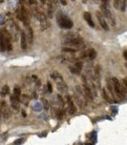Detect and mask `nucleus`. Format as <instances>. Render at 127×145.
Wrapping results in <instances>:
<instances>
[{"instance_id":"33","label":"nucleus","mask_w":127,"mask_h":145,"mask_svg":"<svg viewBox=\"0 0 127 145\" xmlns=\"http://www.w3.org/2000/svg\"><path fill=\"white\" fill-rule=\"evenodd\" d=\"M45 136H47V133H42L41 134H38V137H40V138H43Z\"/></svg>"},{"instance_id":"39","label":"nucleus","mask_w":127,"mask_h":145,"mask_svg":"<svg viewBox=\"0 0 127 145\" xmlns=\"http://www.w3.org/2000/svg\"><path fill=\"white\" fill-rule=\"evenodd\" d=\"M2 3H4V1H3V0H0V4H2Z\"/></svg>"},{"instance_id":"28","label":"nucleus","mask_w":127,"mask_h":145,"mask_svg":"<svg viewBox=\"0 0 127 145\" xmlns=\"http://www.w3.org/2000/svg\"><path fill=\"white\" fill-rule=\"evenodd\" d=\"M4 22H5V15L0 14V24H3Z\"/></svg>"},{"instance_id":"29","label":"nucleus","mask_w":127,"mask_h":145,"mask_svg":"<svg viewBox=\"0 0 127 145\" xmlns=\"http://www.w3.org/2000/svg\"><path fill=\"white\" fill-rule=\"evenodd\" d=\"M42 102H43V107H44L45 109H48V101L47 100H45V99H42Z\"/></svg>"},{"instance_id":"38","label":"nucleus","mask_w":127,"mask_h":145,"mask_svg":"<svg viewBox=\"0 0 127 145\" xmlns=\"http://www.w3.org/2000/svg\"><path fill=\"white\" fill-rule=\"evenodd\" d=\"M33 96H34V97H33L34 99H36V98H37V95H36V94L35 93V92L33 93Z\"/></svg>"},{"instance_id":"2","label":"nucleus","mask_w":127,"mask_h":145,"mask_svg":"<svg viewBox=\"0 0 127 145\" xmlns=\"http://www.w3.org/2000/svg\"><path fill=\"white\" fill-rule=\"evenodd\" d=\"M102 10H103V14H105L107 18L111 20L112 24H115V20L114 18H113V14H112L111 11H110L109 8V4H108V1H103V4H102Z\"/></svg>"},{"instance_id":"20","label":"nucleus","mask_w":127,"mask_h":145,"mask_svg":"<svg viewBox=\"0 0 127 145\" xmlns=\"http://www.w3.org/2000/svg\"><path fill=\"white\" fill-rule=\"evenodd\" d=\"M13 95H14V96L17 97V98H20V96H21V89H20L19 87H14V93H13Z\"/></svg>"},{"instance_id":"24","label":"nucleus","mask_w":127,"mask_h":145,"mask_svg":"<svg viewBox=\"0 0 127 145\" xmlns=\"http://www.w3.org/2000/svg\"><path fill=\"white\" fill-rule=\"evenodd\" d=\"M25 139L24 138H18V139H16L15 141L14 142V145H21L23 143H24Z\"/></svg>"},{"instance_id":"7","label":"nucleus","mask_w":127,"mask_h":145,"mask_svg":"<svg viewBox=\"0 0 127 145\" xmlns=\"http://www.w3.org/2000/svg\"><path fill=\"white\" fill-rule=\"evenodd\" d=\"M82 67H83L82 62H76V63H75L73 67H70V69H71V72L77 74V73H80V72H81V69H82Z\"/></svg>"},{"instance_id":"36","label":"nucleus","mask_w":127,"mask_h":145,"mask_svg":"<svg viewBox=\"0 0 127 145\" xmlns=\"http://www.w3.org/2000/svg\"><path fill=\"white\" fill-rule=\"evenodd\" d=\"M124 85H125V88L127 89V80L126 79H124Z\"/></svg>"},{"instance_id":"30","label":"nucleus","mask_w":127,"mask_h":145,"mask_svg":"<svg viewBox=\"0 0 127 145\" xmlns=\"http://www.w3.org/2000/svg\"><path fill=\"white\" fill-rule=\"evenodd\" d=\"M63 51L64 52H76V50H74V49H71V48H63Z\"/></svg>"},{"instance_id":"34","label":"nucleus","mask_w":127,"mask_h":145,"mask_svg":"<svg viewBox=\"0 0 127 145\" xmlns=\"http://www.w3.org/2000/svg\"><path fill=\"white\" fill-rule=\"evenodd\" d=\"M21 113H22V116H23V117H26V111H21Z\"/></svg>"},{"instance_id":"3","label":"nucleus","mask_w":127,"mask_h":145,"mask_svg":"<svg viewBox=\"0 0 127 145\" xmlns=\"http://www.w3.org/2000/svg\"><path fill=\"white\" fill-rule=\"evenodd\" d=\"M112 82H113V90H114V92L118 97L120 98H123L124 97V91L122 90V87L120 85V82L119 80L117 79L116 78H113L112 79Z\"/></svg>"},{"instance_id":"15","label":"nucleus","mask_w":127,"mask_h":145,"mask_svg":"<svg viewBox=\"0 0 127 145\" xmlns=\"http://www.w3.org/2000/svg\"><path fill=\"white\" fill-rule=\"evenodd\" d=\"M87 56L89 57V58L91 59V60L95 59V58H96V57H97L96 50H95V49H93V48L89 49V50L87 51Z\"/></svg>"},{"instance_id":"8","label":"nucleus","mask_w":127,"mask_h":145,"mask_svg":"<svg viewBox=\"0 0 127 145\" xmlns=\"http://www.w3.org/2000/svg\"><path fill=\"white\" fill-rule=\"evenodd\" d=\"M10 101H11V106L15 111H18L20 109V104H19V98L12 95L10 96Z\"/></svg>"},{"instance_id":"13","label":"nucleus","mask_w":127,"mask_h":145,"mask_svg":"<svg viewBox=\"0 0 127 145\" xmlns=\"http://www.w3.org/2000/svg\"><path fill=\"white\" fill-rule=\"evenodd\" d=\"M51 78L53 79L56 81L57 84H60L62 83V82H64L61 74H59V73L57 72H53V73H51Z\"/></svg>"},{"instance_id":"19","label":"nucleus","mask_w":127,"mask_h":145,"mask_svg":"<svg viewBox=\"0 0 127 145\" xmlns=\"http://www.w3.org/2000/svg\"><path fill=\"white\" fill-rule=\"evenodd\" d=\"M0 49H1V51H3V52L6 50L5 42H4V37H3L1 32H0Z\"/></svg>"},{"instance_id":"17","label":"nucleus","mask_w":127,"mask_h":145,"mask_svg":"<svg viewBox=\"0 0 127 145\" xmlns=\"http://www.w3.org/2000/svg\"><path fill=\"white\" fill-rule=\"evenodd\" d=\"M27 31L28 33H27V37H26V38L28 39L29 43H31L33 41V32H32V29H31L29 25L27 26Z\"/></svg>"},{"instance_id":"18","label":"nucleus","mask_w":127,"mask_h":145,"mask_svg":"<svg viewBox=\"0 0 127 145\" xmlns=\"http://www.w3.org/2000/svg\"><path fill=\"white\" fill-rule=\"evenodd\" d=\"M107 88H108V90H109L111 95L113 96V85L112 80H110L109 79H108V80H107Z\"/></svg>"},{"instance_id":"23","label":"nucleus","mask_w":127,"mask_h":145,"mask_svg":"<svg viewBox=\"0 0 127 145\" xmlns=\"http://www.w3.org/2000/svg\"><path fill=\"white\" fill-rule=\"evenodd\" d=\"M84 89H85V93H86V97H88L89 99H92V93H91L90 89L88 88L87 86H86V85L84 86Z\"/></svg>"},{"instance_id":"22","label":"nucleus","mask_w":127,"mask_h":145,"mask_svg":"<svg viewBox=\"0 0 127 145\" xmlns=\"http://www.w3.org/2000/svg\"><path fill=\"white\" fill-rule=\"evenodd\" d=\"M29 100H30V99H29V97H28L27 95H22V97H21V101H22L25 105H27L28 103H29Z\"/></svg>"},{"instance_id":"27","label":"nucleus","mask_w":127,"mask_h":145,"mask_svg":"<svg viewBox=\"0 0 127 145\" xmlns=\"http://www.w3.org/2000/svg\"><path fill=\"white\" fill-rule=\"evenodd\" d=\"M113 4H114V8L116 9H120V4H121V1H118V0H116V1H114Z\"/></svg>"},{"instance_id":"25","label":"nucleus","mask_w":127,"mask_h":145,"mask_svg":"<svg viewBox=\"0 0 127 145\" xmlns=\"http://www.w3.org/2000/svg\"><path fill=\"white\" fill-rule=\"evenodd\" d=\"M125 8H126V1L124 0V1H121V4H120V10L122 12L125 10Z\"/></svg>"},{"instance_id":"6","label":"nucleus","mask_w":127,"mask_h":145,"mask_svg":"<svg viewBox=\"0 0 127 145\" xmlns=\"http://www.w3.org/2000/svg\"><path fill=\"white\" fill-rule=\"evenodd\" d=\"M97 17H98V21H99V24H100V25L102 26V28H103V30H109V27H108V24H107L106 20H105L103 14H102L100 12H97Z\"/></svg>"},{"instance_id":"12","label":"nucleus","mask_w":127,"mask_h":145,"mask_svg":"<svg viewBox=\"0 0 127 145\" xmlns=\"http://www.w3.org/2000/svg\"><path fill=\"white\" fill-rule=\"evenodd\" d=\"M21 48H22L23 50H26V47H27V38H26V35L25 34V32L21 33Z\"/></svg>"},{"instance_id":"14","label":"nucleus","mask_w":127,"mask_h":145,"mask_svg":"<svg viewBox=\"0 0 127 145\" xmlns=\"http://www.w3.org/2000/svg\"><path fill=\"white\" fill-rule=\"evenodd\" d=\"M67 101L69 103V109H70V113L71 114H74L76 111V108L75 106L74 103H73V100H71V98L70 96H67Z\"/></svg>"},{"instance_id":"21","label":"nucleus","mask_w":127,"mask_h":145,"mask_svg":"<svg viewBox=\"0 0 127 145\" xmlns=\"http://www.w3.org/2000/svg\"><path fill=\"white\" fill-rule=\"evenodd\" d=\"M32 108L35 111H42V104H40V103H36L32 106Z\"/></svg>"},{"instance_id":"5","label":"nucleus","mask_w":127,"mask_h":145,"mask_svg":"<svg viewBox=\"0 0 127 145\" xmlns=\"http://www.w3.org/2000/svg\"><path fill=\"white\" fill-rule=\"evenodd\" d=\"M0 111H1V113H2L3 116H4V118H6V119L9 118L11 113H10V111H9V107H8L7 104H6V102H3L2 103L1 108H0Z\"/></svg>"},{"instance_id":"10","label":"nucleus","mask_w":127,"mask_h":145,"mask_svg":"<svg viewBox=\"0 0 127 145\" xmlns=\"http://www.w3.org/2000/svg\"><path fill=\"white\" fill-rule=\"evenodd\" d=\"M40 22H41V28L42 30H44L45 29H47V28L48 27V19H47L46 16L43 14H42L41 16H40Z\"/></svg>"},{"instance_id":"9","label":"nucleus","mask_w":127,"mask_h":145,"mask_svg":"<svg viewBox=\"0 0 127 145\" xmlns=\"http://www.w3.org/2000/svg\"><path fill=\"white\" fill-rule=\"evenodd\" d=\"M68 42H69V44H71V45L78 46L82 43V40H81V38L78 37V36H71V37L69 38V40H68Z\"/></svg>"},{"instance_id":"4","label":"nucleus","mask_w":127,"mask_h":145,"mask_svg":"<svg viewBox=\"0 0 127 145\" xmlns=\"http://www.w3.org/2000/svg\"><path fill=\"white\" fill-rule=\"evenodd\" d=\"M0 32L2 34L3 37H4V42H5L6 50L11 51L12 50V46H11V43H10V36H9V34L6 30H1Z\"/></svg>"},{"instance_id":"1","label":"nucleus","mask_w":127,"mask_h":145,"mask_svg":"<svg viewBox=\"0 0 127 145\" xmlns=\"http://www.w3.org/2000/svg\"><path fill=\"white\" fill-rule=\"evenodd\" d=\"M57 21H58V24L60 28L69 30L73 27V21L68 16L62 14V13L58 14V16H57Z\"/></svg>"},{"instance_id":"16","label":"nucleus","mask_w":127,"mask_h":145,"mask_svg":"<svg viewBox=\"0 0 127 145\" xmlns=\"http://www.w3.org/2000/svg\"><path fill=\"white\" fill-rule=\"evenodd\" d=\"M9 92H10V89H9V85H4V86H3L0 95H1L2 97H5V95H7L8 94H9Z\"/></svg>"},{"instance_id":"26","label":"nucleus","mask_w":127,"mask_h":145,"mask_svg":"<svg viewBox=\"0 0 127 145\" xmlns=\"http://www.w3.org/2000/svg\"><path fill=\"white\" fill-rule=\"evenodd\" d=\"M103 97H104V99L107 100V101L110 102V99H109V97H108V94H107L106 90H104V89H103Z\"/></svg>"},{"instance_id":"32","label":"nucleus","mask_w":127,"mask_h":145,"mask_svg":"<svg viewBox=\"0 0 127 145\" xmlns=\"http://www.w3.org/2000/svg\"><path fill=\"white\" fill-rule=\"evenodd\" d=\"M58 102H60V105H61L62 106H63V105H64V101H63V100H62L61 96L58 95Z\"/></svg>"},{"instance_id":"35","label":"nucleus","mask_w":127,"mask_h":145,"mask_svg":"<svg viewBox=\"0 0 127 145\" xmlns=\"http://www.w3.org/2000/svg\"><path fill=\"white\" fill-rule=\"evenodd\" d=\"M124 57H125V59L127 61V51H125V52H124Z\"/></svg>"},{"instance_id":"31","label":"nucleus","mask_w":127,"mask_h":145,"mask_svg":"<svg viewBox=\"0 0 127 145\" xmlns=\"http://www.w3.org/2000/svg\"><path fill=\"white\" fill-rule=\"evenodd\" d=\"M48 92H49V93H52V92H53V87H52L51 83H48Z\"/></svg>"},{"instance_id":"37","label":"nucleus","mask_w":127,"mask_h":145,"mask_svg":"<svg viewBox=\"0 0 127 145\" xmlns=\"http://www.w3.org/2000/svg\"><path fill=\"white\" fill-rule=\"evenodd\" d=\"M60 2L62 3L63 5H66V4H67V2H66V1H63V0H62V1H60Z\"/></svg>"},{"instance_id":"11","label":"nucleus","mask_w":127,"mask_h":145,"mask_svg":"<svg viewBox=\"0 0 127 145\" xmlns=\"http://www.w3.org/2000/svg\"><path fill=\"white\" fill-rule=\"evenodd\" d=\"M84 19H85V20L86 21V23L89 24V26H91V27H92V28L94 27L95 24H94V22H93L92 18V15H91V14H90L89 12L85 13V14H84Z\"/></svg>"}]
</instances>
